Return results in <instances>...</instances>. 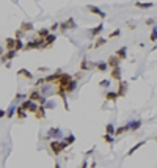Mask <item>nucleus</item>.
<instances>
[{"mask_svg": "<svg viewBox=\"0 0 157 168\" xmlns=\"http://www.w3.org/2000/svg\"><path fill=\"white\" fill-rule=\"evenodd\" d=\"M49 148H50V151H52L55 156H60L66 148H68V145H66L63 140H52V142L49 143Z\"/></svg>", "mask_w": 157, "mask_h": 168, "instance_id": "f257e3e1", "label": "nucleus"}, {"mask_svg": "<svg viewBox=\"0 0 157 168\" xmlns=\"http://www.w3.org/2000/svg\"><path fill=\"white\" fill-rule=\"evenodd\" d=\"M72 80V76L68 74V72H61V76H60V79L57 82V88L58 90H65L66 87L69 85V82Z\"/></svg>", "mask_w": 157, "mask_h": 168, "instance_id": "f03ea898", "label": "nucleus"}, {"mask_svg": "<svg viewBox=\"0 0 157 168\" xmlns=\"http://www.w3.org/2000/svg\"><path fill=\"white\" fill-rule=\"evenodd\" d=\"M19 107L22 109V110H25V112H30V113H33L35 115V112L38 110V107H39V104H36V102H33V101H30V99H25L24 102H22Z\"/></svg>", "mask_w": 157, "mask_h": 168, "instance_id": "7ed1b4c3", "label": "nucleus"}, {"mask_svg": "<svg viewBox=\"0 0 157 168\" xmlns=\"http://www.w3.org/2000/svg\"><path fill=\"white\" fill-rule=\"evenodd\" d=\"M76 29H77V24H76L74 18H68L66 21L60 22V30H61V32H66V30H76Z\"/></svg>", "mask_w": 157, "mask_h": 168, "instance_id": "20e7f679", "label": "nucleus"}, {"mask_svg": "<svg viewBox=\"0 0 157 168\" xmlns=\"http://www.w3.org/2000/svg\"><path fill=\"white\" fill-rule=\"evenodd\" d=\"M127 88H129V82H126V80H120V82H118V90H116L118 98H124L126 93H127Z\"/></svg>", "mask_w": 157, "mask_h": 168, "instance_id": "39448f33", "label": "nucleus"}, {"mask_svg": "<svg viewBox=\"0 0 157 168\" xmlns=\"http://www.w3.org/2000/svg\"><path fill=\"white\" fill-rule=\"evenodd\" d=\"M87 10H88L91 14H96V16H99L101 19H105V18H107V14H105L104 11L99 8V7H96V5H87Z\"/></svg>", "mask_w": 157, "mask_h": 168, "instance_id": "423d86ee", "label": "nucleus"}, {"mask_svg": "<svg viewBox=\"0 0 157 168\" xmlns=\"http://www.w3.org/2000/svg\"><path fill=\"white\" fill-rule=\"evenodd\" d=\"M16 55H18V50H14V49L13 50H7V52L0 57V61H2V63H10L13 58H16Z\"/></svg>", "mask_w": 157, "mask_h": 168, "instance_id": "0eeeda50", "label": "nucleus"}, {"mask_svg": "<svg viewBox=\"0 0 157 168\" xmlns=\"http://www.w3.org/2000/svg\"><path fill=\"white\" fill-rule=\"evenodd\" d=\"M94 68H96V63L90 61L88 58H82V61H80V71H91Z\"/></svg>", "mask_w": 157, "mask_h": 168, "instance_id": "6e6552de", "label": "nucleus"}, {"mask_svg": "<svg viewBox=\"0 0 157 168\" xmlns=\"http://www.w3.org/2000/svg\"><path fill=\"white\" fill-rule=\"evenodd\" d=\"M61 72L63 71H57V72H54V74H50V76H47V77H43V80H44V83H57L58 82V79H60V76H61Z\"/></svg>", "mask_w": 157, "mask_h": 168, "instance_id": "1a4fd4ad", "label": "nucleus"}, {"mask_svg": "<svg viewBox=\"0 0 157 168\" xmlns=\"http://www.w3.org/2000/svg\"><path fill=\"white\" fill-rule=\"evenodd\" d=\"M47 137L52 140H58L61 137V129L60 127H50L47 131Z\"/></svg>", "mask_w": 157, "mask_h": 168, "instance_id": "9d476101", "label": "nucleus"}, {"mask_svg": "<svg viewBox=\"0 0 157 168\" xmlns=\"http://www.w3.org/2000/svg\"><path fill=\"white\" fill-rule=\"evenodd\" d=\"M107 66L110 69H115V68H120V60H118L116 55H110L109 60H107Z\"/></svg>", "mask_w": 157, "mask_h": 168, "instance_id": "9b49d317", "label": "nucleus"}, {"mask_svg": "<svg viewBox=\"0 0 157 168\" xmlns=\"http://www.w3.org/2000/svg\"><path fill=\"white\" fill-rule=\"evenodd\" d=\"M41 98H43V94H41V91H38V90H32L29 93V99L33 101V102H39Z\"/></svg>", "mask_w": 157, "mask_h": 168, "instance_id": "f8f14e48", "label": "nucleus"}, {"mask_svg": "<svg viewBox=\"0 0 157 168\" xmlns=\"http://www.w3.org/2000/svg\"><path fill=\"white\" fill-rule=\"evenodd\" d=\"M156 3L153 2H135L134 3V7L135 8H140V10H149V8H153Z\"/></svg>", "mask_w": 157, "mask_h": 168, "instance_id": "ddd939ff", "label": "nucleus"}, {"mask_svg": "<svg viewBox=\"0 0 157 168\" xmlns=\"http://www.w3.org/2000/svg\"><path fill=\"white\" fill-rule=\"evenodd\" d=\"M110 79H113V80H123V74H121V69L120 68H115V69H112L110 71Z\"/></svg>", "mask_w": 157, "mask_h": 168, "instance_id": "4468645a", "label": "nucleus"}, {"mask_svg": "<svg viewBox=\"0 0 157 168\" xmlns=\"http://www.w3.org/2000/svg\"><path fill=\"white\" fill-rule=\"evenodd\" d=\"M104 99L110 101V102H116V101H118V94H116V91H105L104 93Z\"/></svg>", "mask_w": 157, "mask_h": 168, "instance_id": "2eb2a0df", "label": "nucleus"}, {"mask_svg": "<svg viewBox=\"0 0 157 168\" xmlns=\"http://www.w3.org/2000/svg\"><path fill=\"white\" fill-rule=\"evenodd\" d=\"M102 30H104V24H99L96 27H93V29H90V35H91L93 38L94 36H99L101 33H102Z\"/></svg>", "mask_w": 157, "mask_h": 168, "instance_id": "dca6fc26", "label": "nucleus"}, {"mask_svg": "<svg viewBox=\"0 0 157 168\" xmlns=\"http://www.w3.org/2000/svg\"><path fill=\"white\" fill-rule=\"evenodd\" d=\"M115 55L118 57V60H126L127 58V47H121V49H118L116 52H115Z\"/></svg>", "mask_w": 157, "mask_h": 168, "instance_id": "f3484780", "label": "nucleus"}, {"mask_svg": "<svg viewBox=\"0 0 157 168\" xmlns=\"http://www.w3.org/2000/svg\"><path fill=\"white\" fill-rule=\"evenodd\" d=\"M19 29H21L22 32H24V33H29V32L33 30V24H32V22H29V21H24V22L21 24Z\"/></svg>", "mask_w": 157, "mask_h": 168, "instance_id": "a211bd4d", "label": "nucleus"}, {"mask_svg": "<svg viewBox=\"0 0 157 168\" xmlns=\"http://www.w3.org/2000/svg\"><path fill=\"white\" fill-rule=\"evenodd\" d=\"M35 118L36 120L46 118V109H44V105H39V107H38V110L35 112Z\"/></svg>", "mask_w": 157, "mask_h": 168, "instance_id": "6ab92c4d", "label": "nucleus"}, {"mask_svg": "<svg viewBox=\"0 0 157 168\" xmlns=\"http://www.w3.org/2000/svg\"><path fill=\"white\" fill-rule=\"evenodd\" d=\"M140 127H142V120H135V121L129 123V131H132V132L138 131Z\"/></svg>", "mask_w": 157, "mask_h": 168, "instance_id": "aec40b11", "label": "nucleus"}, {"mask_svg": "<svg viewBox=\"0 0 157 168\" xmlns=\"http://www.w3.org/2000/svg\"><path fill=\"white\" fill-rule=\"evenodd\" d=\"M76 88H77V80L74 79V77H72V80L69 82V85L65 88V93H66V94H69V93H72V91H74Z\"/></svg>", "mask_w": 157, "mask_h": 168, "instance_id": "412c9836", "label": "nucleus"}, {"mask_svg": "<svg viewBox=\"0 0 157 168\" xmlns=\"http://www.w3.org/2000/svg\"><path fill=\"white\" fill-rule=\"evenodd\" d=\"M18 76H22V77H25V79H29V80L33 79V74H32L29 69H25V68H21V69L18 71Z\"/></svg>", "mask_w": 157, "mask_h": 168, "instance_id": "4be33fe9", "label": "nucleus"}, {"mask_svg": "<svg viewBox=\"0 0 157 168\" xmlns=\"http://www.w3.org/2000/svg\"><path fill=\"white\" fill-rule=\"evenodd\" d=\"M145 143H146V142H138V143H135V145H134V146H132L131 149L127 151V154H126V156H132L134 153H135V151H138L140 148H142V146H143Z\"/></svg>", "mask_w": 157, "mask_h": 168, "instance_id": "5701e85b", "label": "nucleus"}, {"mask_svg": "<svg viewBox=\"0 0 157 168\" xmlns=\"http://www.w3.org/2000/svg\"><path fill=\"white\" fill-rule=\"evenodd\" d=\"M14 46H16L14 38H7V40H5V47H7V50H13Z\"/></svg>", "mask_w": 157, "mask_h": 168, "instance_id": "b1692460", "label": "nucleus"}, {"mask_svg": "<svg viewBox=\"0 0 157 168\" xmlns=\"http://www.w3.org/2000/svg\"><path fill=\"white\" fill-rule=\"evenodd\" d=\"M16 118L18 120H25L27 118V112L22 110L21 107H16Z\"/></svg>", "mask_w": 157, "mask_h": 168, "instance_id": "393cba45", "label": "nucleus"}, {"mask_svg": "<svg viewBox=\"0 0 157 168\" xmlns=\"http://www.w3.org/2000/svg\"><path fill=\"white\" fill-rule=\"evenodd\" d=\"M127 131H129V124L123 126V127H116L115 129V137H120V135H123V134H126Z\"/></svg>", "mask_w": 157, "mask_h": 168, "instance_id": "a878e982", "label": "nucleus"}, {"mask_svg": "<svg viewBox=\"0 0 157 168\" xmlns=\"http://www.w3.org/2000/svg\"><path fill=\"white\" fill-rule=\"evenodd\" d=\"M44 41H46L47 47H50V46H52V44H54L55 41H57V35H55V33H50V35H49V36H47Z\"/></svg>", "mask_w": 157, "mask_h": 168, "instance_id": "bb28decb", "label": "nucleus"}, {"mask_svg": "<svg viewBox=\"0 0 157 168\" xmlns=\"http://www.w3.org/2000/svg\"><path fill=\"white\" fill-rule=\"evenodd\" d=\"M49 35H50V30H49V29H41V30H38V38H41V40H46Z\"/></svg>", "mask_w": 157, "mask_h": 168, "instance_id": "cd10ccee", "label": "nucleus"}, {"mask_svg": "<svg viewBox=\"0 0 157 168\" xmlns=\"http://www.w3.org/2000/svg\"><path fill=\"white\" fill-rule=\"evenodd\" d=\"M63 142H65V143L69 146V145L76 143V135H74V134H69V135H66V137L63 138Z\"/></svg>", "mask_w": 157, "mask_h": 168, "instance_id": "c85d7f7f", "label": "nucleus"}, {"mask_svg": "<svg viewBox=\"0 0 157 168\" xmlns=\"http://www.w3.org/2000/svg\"><path fill=\"white\" fill-rule=\"evenodd\" d=\"M96 69L101 71V72H105L109 69V66H107V61H101V63H96Z\"/></svg>", "mask_w": 157, "mask_h": 168, "instance_id": "c756f323", "label": "nucleus"}, {"mask_svg": "<svg viewBox=\"0 0 157 168\" xmlns=\"http://www.w3.org/2000/svg\"><path fill=\"white\" fill-rule=\"evenodd\" d=\"M105 43H107V40H105V38H98V40L94 41V46H93V47H94V49H99V47H102Z\"/></svg>", "mask_w": 157, "mask_h": 168, "instance_id": "7c9ffc66", "label": "nucleus"}, {"mask_svg": "<svg viewBox=\"0 0 157 168\" xmlns=\"http://www.w3.org/2000/svg\"><path fill=\"white\" fill-rule=\"evenodd\" d=\"M105 134H109V135H115V126L109 123L107 126H105Z\"/></svg>", "mask_w": 157, "mask_h": 168, "instance_id": "2f4dec72", "label": "nucleus"}, {"mask_svg": "<svg viewBox=\"0 0 157 168\" xmlns=\"http://www.w3.org/2000/svg\"><path fill=\"white\" fill-rule=\"evenodd\" d=\"M149 40L156 43L157 41V27H153V30H151V35H149Z\"/></svg>", "mask_w": 157, "mask_h": 168, "instance_id": "473e14b6", "label": "nucleus"}, {"mask_svg": "<svg viewBox=\"0 0 157 168\" xmlns=\"http://www.w3.org/2000/svg\"><path fill=\"white\" fill-rule=\"evenodd\" d=\"M24 47H25V44H24V43H22L21 40H16V46H14V50H18V52H19V50H24Z\"/></svg>", "mask_w": 157, "mask_h": 168, "instance_id": "72a5a7b5", "label": "nucleus"}, {"mask_svg": "<svg viewBox=\"0 0 157 168\" xmlns=\"http://www.w3.org/2000/svg\"><path fill=\"white\" fill-rule=\"evenodd\" d=\"M102 140H104V142L105 143H113V135H109V134H104V135H102Z\"/></svg>", "mask_w": 157, "mask_h": 168, "instance_id": "f704fd0d", "label": "nucleus"}, {"mask_svg": "<svg viewBox=\"0 0 157 168\" xmlns=\"http://www.w3.org/2000/svg\"><path fill=\"white\" fill-rule=\"evenodd\" d=\"M24 35H25V33L22 32L21 29H18V30H16V33H14V40H22V38H24Z\"/></svg>", "mask_w": 157, "mask_h": 168, "instance_id": "c9c22d12", "label": "nucleus"}, {"mask_svg": "<svg viewBox=\"0 0 157 168\" xmlns=\"http://www.w3.org/2000/svg\"><path fill=\"white\" fill-rule=\"evenodd\" d=\"M14 112H16V107H14V105H11V107H10V109L7 110V118H11Z\"/></svg>", "mask_w": 157, "mask_h": 168, "instance_id": "e433bc0d", "label": "nucleus"}, {"mask_svg": "<svg viewBox=\"0 0 157 168\" xmlns=\"http://www.w3.org/2000/svg\"><path fill=\"white\" fill-rule=\"evenodd\" d=\"M44 109H46V110L55 109V102H52V101H47V102H46V105H44Z\"/></svg>", "mask_w": 157, "mask_h": 168, "instance_id": "4c0bfd02", "label": "nucleus"}, {"mask_svg": "<svg viewBox=\"0 0 157 168\" xmlns=\"http://www.w3.org/2000/svg\"><path fill=\"white\" fill-rule=\"evenodd\" d=\"M116 36H121V30L118 29V30H115V32H112L110 35H109V38L112 40V38H116Z\"/></svg>", "mask_w": 157, "mask_h": 168, "instance_id": "58836bf2", "label": "nucleus"}, {"mask_svg": "<svg viewBox=\"0 0 157 168\" xmlns=\"http://www.w3.org/2000/svg\"><path fill=\"white\" fill-rule=\"evenodd\" d=\"M58 29H60V24H58V22H55V24L50 25V29H49V30H50V33H54V32H57Z\"/></svg>", "mask_w": 157, "mask_h": 168, "instance_id": "ea45409f", "label": "nucleus"}, {"mask_svg": "<svg viewBox=\"0 0 157 168\" xmlns=\"http://www.w3.org/2000/svg\"><path fill=\"white\" fill-rule=\"evenodd\" d=\"M16 99H29V94H24V93H18L16 94Z\"/></svg>", "mask_w": 157, "mask_h": 168, "instance_id": "a19ab883", "label": "nucleus"}, {"mask_svg": "<svg viewBox=\"0 0 157 168\" xmlns=\"http://www.w3.org/2000/svg\"><path fill=\"white\" fill-rule=\"evenodd\" d=\"M99 87H110V80H102V82H99Z\"/></svg>", "mask_w": 157, "mask_h": 168, "instance_id": "79ce46f5", "label": "nucleus"}, {"mask_svg": "<svg viewBox=\"0 0 157 168\" xmlns=\"http://www.w3.org/2000/svg\"><path fill=\"white\" fill-rule=\"evenodd\" d=\"M35 85H36V87H39V85H44V80H43V79H38V80L35 82Z\"/></svg>", "mask_w": 157, "mask_h": 168, "instance_id": "37998d69", "label": "nucleus"}, {"mask_svg": "<svg viewBox=\"0 0 157 168\" xmlns=\"http://www.w3.org/2000/svg\"><path fill=\"white\" fill-rule=\"evenodd\" d=\"M146 25H154V19H146Z\"/></svg>", "mask_w": 157, "mask_h": 168, "instance_id": "c03bdc74", "label": "nucleus"}, {"mask_svg": "<svg viewBox=\"0 0 157 168\" xmlns=\"http://www.w3.org/2000/svg\"><path fill=\"white\" fill-rule=\"evenodd\" d=\"M38 71H39V72H46V71H47V68H46V66H39Z\"/></svg>", "mask_w": 157, "mask_h": 168, "instance_id": "a18cd8bd", "label": "nucleus"}, {"mask_svg": "<svg viewBox=\"0 0 157 168\" xmlns=\"http://www.w3.org/2000/svg\"><path fill=\"white\" fill-rule=\"evenodd\" d=\"M5 115H7V112H5L3 109H0V118H3Z\"/></svg>", "mask_w": 157, "mask_h": 168, "instance_id": "49530a36", "label": "nucleus"}, {"mask_svg": "<svg viewBox=\"0 0 157 168\" xmlns=\"http://www.w3.org/2000/svg\"><path fill=\"white\" fill-rule=\"evenodd\" d=\"M90 168H98V167H96V162H91V165H90Z\"/></svg>", "mask_w": 157, "mask_h": 168, "instance_id": "de8ad7c7", "label": "nucleus"}, {"mask_svg": "<svg viewBox=\"0 0 157 168\" xmlns=\"http://www.w3.org/2000/svg\"><path fill=\"white\" fill-rule=\"evenodd\" d=\"M3 54H5V52H3V47H2V46H0V57H2V55H3Z\"/></svg>", "mask_w": 157, "mask_h": 168, "instance_id": "09e8293b", "label": "nucleus"}, {"mask_svg": "<svg viewBox=\"0 0 157 168\" xmlns=\"http://www.w3.org/2000/svg\"><path fill=\"white\" fill-rule=\"evenodd\" d=\"M55 168H61V167H60V164H58V162H55Z\"/></svg>", "mask_w": 157, "mask_h": 168, "instance_id": "8fccbe9b", "label": "nucleus"}, {"mask_svg": "<svg viewBox=\"0 0 157 168\" xmlns=\"http://www.w3.org/2000/svg\"><path fill=\"white\" fill-rule=\"evenodd\" d=\"M156 140H157V138H156Z\"/></svg>", "mask_w": 157, "mask_h": 168, "instance_id": "3c124183", "label": "nucleus"}]
</instances>
